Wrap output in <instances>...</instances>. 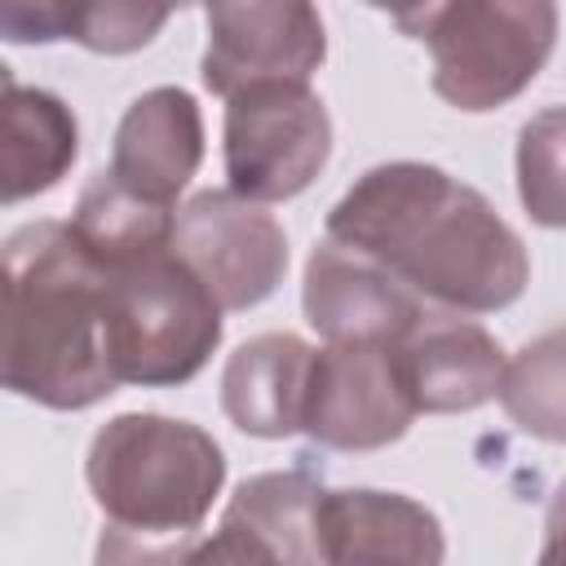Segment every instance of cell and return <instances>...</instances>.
I'll return each instance as SVG.
<instances>
[{
	"mask_svg": "<svg viewBox=\"0 0 566 566\" xmlns=\"http://www.w3.org/2000/svg\"><path fill=\"white\" fill-rule=\"evenodd\" d=\"M199 535H146L128 526H102L93 566H186Z\"/></svg>",
	"mask_w": 566,
	"mask_h": 566,
	"instance_id": "44dd1931",
	"label": "cell"
},
{
	"mask_svg": "<svg viewBox=\"0 0 566 566\" xmlns=\"http://www.w3.org/2000/svg\"><path fill=\"white\" fill-rule=\"evenodd\" d=\"M186 566H283L252 531L221 522L212 539H199L195 553L186 557Z\"/></svg>",
	"mask_w": 566,
	"mask_h": 566,
	"instance_id": "7402d4cb",
	"label": "cell"
},
{
	"mask_svg": "<svg viewBox=\"0 0 566 566\" xmlns=\"http://www.w3.org/2000/svg\"><path fill=\"white\" fill-rule=\"evenodd\" d=\"M323 566H442L447 539L438 517L398 491H323L318 500Z\"/></svg>",
	"mask_w": 566,
	"mask_h": 566,
	"instance_id": "8fae6325",
	"label": "cell"
},
{
	"mask_svg": "<svg viewBox=\"0 0 566 566\" xmlns=\"http://www.w3.org/2000/svg\"><path fill=\"white\" fill-rule=\"evenodd\" d=\"M301 305L327 345H398L424 314L411 287L332 239L314 243L305 261Z\"/></svg>",
	"mask_w": 566,
	"mask_h": 566,
	"instance_id": "30bf717a",
	"label": "cell"
},
{
	"mask_svg": "<svg viewBox=\"0 0 566 566\" xmlns=\"http://www.w3.org/2000/svg\"><path fill=\"white\" fill-rule=\"evenodd\" d=\"M221 340V305L168 248L106 270V358L119 385H186Z\"/></svg>",
	"mask_w": 566,
	"mask_h": 566,
	"instance_id": "277c9868",
	"label": "cell"
},
{
	"mask_svg": "<svg viewBox=\"0 0 566 566\" xmlns=\"http://www.w3.org/2000/svg\"><path fill=\"white\" fill-rule=\"evenodd\" d=\"M394 22L433 57V93L460 111L517 97L557 44V9L544 0H460L398 9Z\"/></svg>",
	"mask_w": 566,
	"mask_h": 566,
	"instance_id": "5b68a950",
	"label": "cell"
},
{
	"mask_svg": "<svg viewBox=\"0 0 566 566\" xmlns=\"http://www.w3.org/2000/svg\"><path fill=\"white\" fill-rule=\"evenodd\" d=\"M394 349H398V367L416 411H429V416L473 411L500 398V385L509 371L500 340L460 314L424 310L420 323Z\"/></svg>",
	"mask_w": 566,
	"mask_h": 566,
	"instance_id": "7c38bea8",
	"label": "cell"
},
{
	"mask_svg": "<svg viewBox=\"0 0 566 566\" xmlns=\"http://www.w3.org/2000/svg\"><path fill=\"white\" fill-rule=\"evenodd\" d=\"M500 402L522 433L566 442V327L535 336L509 363Z\"/></svg>",
	"mask_w": 566,
	"mask_h": 566,
	"instance_id": "d6986e66",
	"label": "cell"
},
{
	"mask_svg": "<svg viewBox=\"0 0 566 566\" xmlns=\"http://www.w3.org/2000/svg\"><path fill=\"white\" fill-rule=\"evenodd\" d=\"M168 22V9H142V4H62V0H4L0 4V31L13 44H49V40H75L93 53H133L155 40V31Z\"/></svg>",
	"mask_w": 566,
	"mask_h": 566,
	"instance_id": "2e32d148",
	"label": "cell"
},
{
	"mask_svg": "<svg viewBox=\"0 0 566 566\" xmlns=\"http://www.w3.org/2000/svg\"><path fill=\"white\" fill-rule=\"evenodd\" d=\"M4 389L53 411L115 394L106 358V270L71 226L31 221L4 239Z\"/></svg>",
	"mask_w": 566,
	"mask_h": 566,
	"instance_id": "7a4b0ae2",
	"label": "cell"
},
{
	"mask_svg": "<svg viewBox=\"0 0 566 566\" xmlns=\"http://www.w3.org/2000/svg\"><path fill=\"white\" fill-rule=\"evenodd\" d=\"M314 349L292 332L243 340L221 371V407L252 438H287L305 424Z\"/></svg>",
	"mask_w": 566,
	"mask_h": 566,
	"instance_id": "5bb4252c",
	"label": "cell"
},
{
	"mask_svg": "<svg viewBox=\"0 0 566 566\" xmlns=\"http://www.w3.org/2000/svg\"><path fill=\"white\" fill-rule=\"evenodd\" d=\"M318 500H323V486L301 469L256 473L230 495L221 522L252 531L283 566H323Z\"/></svg>",
	"mask_w": 566,
	"mask_h": 566,
	"instance_id": "e0dca14e",
	"label": "cell"
},
{
	"mask_svg": "<svg viewBox=\"0 0 566 566\" xmlns=\"http://www.w3.org/2000/svg\"><path fill=\"white\" fill-rule=\"evenodd\" d=\"M332 155V119L310 84H256L226 102V177L248 203L301 195Z\"/></svg>",
	"mask_w": 566,
	"mask_h": 566,
	"instance_id": "8992f818",
	"label": "cell"
},
{
	"mask_svg": "<svg viewBox=\"0 0 566 566\" xmlns=\"http://www.w3.org/2000/svg\"><path fill=\"white\" fill-rule=\"evenodd\" d=\"M544 553L539 566H566V482L557 486L553 504H548V522H544Z\"/></svg>",
	"mask_w": 566,
	"mask_h": 566,
	"instance_id": "603a6c76",
	"label": "cell"
},
{
	"mask_svg": "<svg viewBox=\"0 0 566 566\" xmlns=\"http://www.w3.org/2000/svg\"><path fill=\"white\" fill-rule=\"evenodd\" d=\"M203 84L234 97L256 84H310L327 57L323 18L310 4H212L203 13Z\"/></svg>",
	"mask_w": 566,
	"mask_h": 566,
	"instance_id": "9c48e42d",
	"label": "cell"
},
{
	"mask_svg": "<svg viewBox=\"0 0 566 566\" xmlns=\"http://www.w3.org/2000/svg\"><path fill=\"white\" fill-rule=\"evenodd\" d=\"M0 199L22 203L62 181L75 164L80 128L62 97L22 88L9 66H0Z\"/></svg>",
	"mask_w": 566,
	"mask_h": 566,
	"instance_id": "9a60e30c",
	"label": "cell"
},
{
	"mask_svg": "<svg viewBox=\"0 0 566 566\" xmlns=\"http://www.w3.org/2000/svg\"><path fill=\"white\" fill-rule=\"evenodd\" d=\"M517 195L531 221L566 230V106H548L522 124Z\"/></svg>",
	"mask_w": 566,
	"mask_h": 566,
	"instance_id": "ffe728a7",
	"label": "cell"
},
{
	"mask_svg": "<svg viewBox=\"0 0 566 566\" xmlns=\"http://www.w3.org/2000/svg\"><path fill=\"white\" fill-rule=\"evenodd\" d=\"M327 239L455 314L504 310L531 279L517 230L473 186L411 159L363 172L327 212Z\"/></svg>",
	"mask_w": 566,
	"mask_h": 566,
	"instance_id": "6da1fadb",
	"label": "cell"
},
{
	"mask_svg": "<svg viewBox=\"0 0 566 566\" xmlns=\"http://www.w3.org/2000/svg\"><path fill=\"white\" fill-rule=\"evenodd\" d=\"M203 159V119L186 88H150L133 97L115 128L111 177L150 203L172 208Z\"/></svg>",
	"mask_w": 566,
	"mask_h": 566,
	"instance_id": "4fadbf2b",
	"label": "cell"
},
{
	"mask_svg": "<svg viewBox=\"0 0 566 566\" xmlns=\"http://www.w3.org/2000/svg\"><path fill=\"white\" fill-rule=\"evenodd\" d=\"M172 252L199 274L221 310L261 305L287 270L283 226L234 190H203L177 208Z\"/></svg>",
	"mask_w": 566,
	"mask_h": 566,
	"instance_id": "52a82bcc",
	"label": "cell"
},
{
	"mask_svg": "<svg viewBox=\"0 0 566 566\" xmlns=\"http://www.w3.org/2000/svg\"><path fill=\"white\" fill-rule=\"evenodd\" d=\"M411 389L394 345H327L314 349L305 433L332 451H376L416 420Z\"/></svg>",
	"mask_w": 566,
	"mask_h": 566,
	"instance_id": "ba28073f",
	"label": "cell"
},
{
	"mask_svg": "<svg viewBox=\"0 0 566 566\" xmlns=\"http://www.w3.org/2000/svg\"><path fill=\"white\" fill-rule=\"evenodd\" d=\"M66 226L75 230V239L84 243V252L102 270H119L128 261H142V256L168 248L177 212L164 208V203L142 199L137 190H128L111 172H97L84 186V195L75 203V217Z\"/></svg>",
	"mask_w": 566,
	"mask_h": 566,
	"instance_id": "ac0fdd59",
	"label": "cell"
},
{
	"mask_svg": "<svg viewBox=\"0 0 566 566\" xmlns=\"http://www.w3.org/2000/svg\"><path fill=\"white\" fill-rule=\"evenodd\" d=\"M84 478L111 526L195 535L226 482V455L190 420L128 411L97 429Z\"/></svg>",
	"mask_w": 566,
	"mask_h": 566,
	"instance_id": "3957f363",
	"label": "cell"
}]
</instances>
